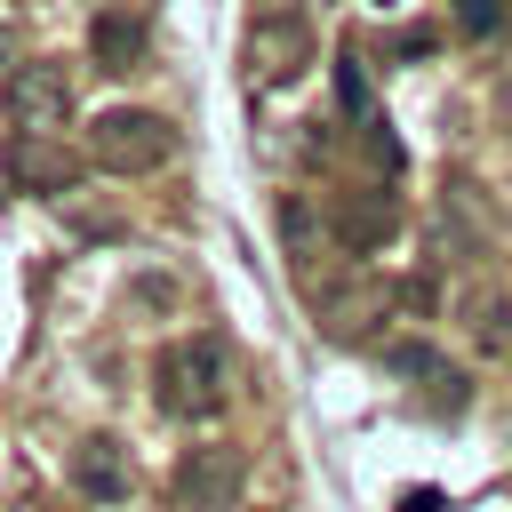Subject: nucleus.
I'll list each match as a JSON object with an SVG mask.
<instances>
[{"label": "nucleus", "mask_w": 512, "mask_h": 512, "mask_svg": "<svg viewBox=\"0 0 512 512\" xmlns=\"http://www.w3.org/2000/svg\"><path fill=\"white\" fill-rule=\"evenodd\" d=\"M240 488H248V464H240V448H184L176 456V472H168V496H176V512H224V504H240Z\"/></svg>", "instance_id": "obj_9"}, {"label": "nucleus", "mask_w": 512, "mask_h": 512, "mask_svg": "<svg viewBox=\"0 0 512 512\" xmlns=\"http://www.w3.org/2000/svg\"><path fill=\"white\" fill-rule=\"evenodd\" d=\"M456 320H464V336L480 344V360L512 352V280H472V288L456 296Z\"/></svg>", "instance_id": "obj_11"}, {"label": "nucleus", "mask_w": 512, "mask_h": 512, "mask_svg": "<svg viewBox=\"0 0 512 512\" xmlns=\"http://www.w3.org/2000/svg\"><path fill=\"white\" fill-rule=\"evenodd\" d=\"M280 248L296 256V272H312V264H320V208H312L304 192H288V200H280Z\"/></svg>", "instance_id": "obj_13"}, {"label": "nucleus", "mask_w": 512, "mask_h": 512, "mask_svg": "<svg viewBox=\"0 0 512 512\" xmlns=\"http://www.w3.org/2000/svg\"><path fill=\"white\" fill-rule=\"evenodd\" d=\"M168 152H176V128H168V112H144V104H112L88 128V168H104V176H152Z\"/></svg>", "instance_id": "obj_2"}, {"label": "nucleus", "mask_w": 512, "mask_h": 512, "mask_svg": "<svg viewBox=\"0 0 512 512\" xmlns=\"http://www.w3.org/2000/svg\"><path fill=\"white\" fill-rule=\"evenodd\" d=\"M384 376H392V384H408V400H416L424 416H464V400H472V376H464L440 344H424V336L384 344Z\"/></svg>", "instance_id": "obj_5"}, {"label": "nucleus", "mask_w": 512, "mask_h": 512, "mask_svg": "<svg viewBox=\"0 0 512 512\" xmlns=\"http://www.w3.org/2000/svg\"><path fill=\"white\" fill-rule=\"evenodd\" d=\"M0 104H8V128H24V136H56L64 120H72V72L64 64H8V88H0Z\"/></svg>", "instance_id": "obj_7"}, {"label": "nucleus", "mask_w": 512, "mask_h": 512, "mask_svg": "<svg viewBox=\"0 0 512 512\" xmlns=\"http://www.w3.org/2000/svg\"><path fill=\"white\" fill-rule=\"evenodd\" d=\"M224 376H232L224 336H176V344H160V360H152V400H160V416H176V424H208V416L224 408Z\"/></svg>", "instance_id": "obj_1"}, {"label": "nucleus", "mask_w": 512, "mask_h": 512, "mask_svg": "<svg viewBox=\"0 0 512 512\" xmlns=\"http://www.w3.org/2000/svg\"><path fill=\"white\" fill-rule=\"evenodd\" d=\"M304 64H312V16H304V8H264V16L248 24V40H240L248 88H256V96H264V88H288Z\"/></svg>", "instance_id": "obj_4"}, {"label": "nucleus", "mask_w": 512, "mask_h": 512, "mask_svg": "<svg viewBox=\"0 0 512 512\" xmlns=\"http://www.w3.org/2000/svg\"><path fill=\"white\" fill-rule=\"evenodd\" d=\"M72 488H80L88 504H128V496H136V464H128V448H120L112 432L80 440V456H72Z\"/></svg>", "instance_id": "obj_10"}, {"label": "nucleus", "mask_w": 512, "mask_h": 512, "mask_svg": "<svg viewBox=\"0 0 512 512\" xmlns=\"http://www.w3.org/2000/svg\"><path fill=\"white\" fill-rule=\"evenodd\" d=\"M0 64H16V56H8V32H0Z\"/></svg>", "instance_id": "obj_18"}, {"label": "nucleus", "mask_w": 512, "mask_h": 512, "mask_svg": "<svg viewBox=\"0 0 512 512\" xmlns=\"http://www.w3.org/2000/svg\"><path fill=\"white\" fill-rule=\"evenodd\" d=\"M336 104H344V120H352V128H360V120H376V104H368V64H360L352 48L336 56Z\"/></svg>", "instance_id": "obj_14"}, {"label": "nucleus", "mask_w": 512, "mask_h": 512, "mask_svg": "<svg viewBox=\"0 0 512 512\" xmlns=\"http://www.w3.org/2000/svg\"><path fill=\"white\" fill-rule=\"evenodd\" d=\"M400 512H440V488H408V496H400Z\"/></svg>", "instance_id": "obj_17"}, {"label": "nucleus", "mask_w": 512, "mask_h": 512, "mask_svg": "<svg viewBox=\"0 0 512 512\" xmlns=\"http://www.w3.org/2000/svg\"><path fill=\"white\" fill-rule=\"evenodd\" d=\"M392 304H400V320H432L440 280H432V272H400V280H392Z\"/></svg>", "instance_id": "obj_15"}, {"label": "nucleus", "mask_w": 512, "mask_h": 512, "mask_svg": "<svg viewBox=\"0 0 512 512\" xmlns=\"http://www.w3.org/2000/svg\"><path fill=\"white\" fill-rule=\"evenodd\" d=\"M456 16H464V32H480V40H496L512 8H504V0H456Z\"/></svg>", "instance_id": "obj_16"}, {"label": "nucleus", "mask_w": 512, "mask_h": 512, "mask_svg": "<svg viewBox=\"0 0 512 512\" xmlns=\"http://www.w3.org/2000/svg\"><path fill=\"white\" fill-rule=\"evenodd\" d=\"M504 8H512V0H504Z\"/></svg>", "instance_id": "obj_19"}, {"label": "nucleus", "mask_w": 512, "mask_h": 512, "mask_svg": "<svg viewBox=\"0 0 512 512\" xmlns=\"http://www.w3.org/2000/svg\"><path fill=\"white\" fill-rule=\"evenodd\" d=\"M312 312H320V336L328 344H376L384 336V320H400V304H392V280H376V272H344V280H312Z\"/></svg>", "instance_id": "obj_3"}, {"label": "nucleus", "mask_w": 512, "mask_h": 512, "mask_svg": "<svg viewBox=\"0 0 512 512\" xmlns=\"http://www.w3.org/2000/svg\"><path fill=\"white\" fill-rule=\"evenodd\" d=\"M400 216H408V208H400V192H392L384 176H368V184H344V192L328 200V240L360 264V256H376V248L400 232Z\"/></svg>", "instance_id": "obj_6"}, {"label": "nucleus", "mask_w": 512, "mask_h": 512, "mask_svg": "<svg viewBox=\"0 0 512 512\" xmlns=\"http://www.w3.org/2000/svg\"><path fill=\"white\" fill-rule=\"evenodd\" d=\"M0 176H8V192H32V200H64L80 176H88V152H72V144H56V136H8V152H0Z\"/></svg>", "instance_id": "obj_8"}, {"label": "nucleus", "mask_w": 512, "mask_h": 512, "mask_svg": "<svg viewBox=\"0 0 512 512\" xmlns=\"http://www.w3.org/2000/svg\"><path fill=\"white\" fill-rule=\"evenodd\" d=\"M88 56H96V72H144V56H152V32H144V16H128V8H104V16L88 24Z\"/></svg>", "instance_id": "obj_12"}]
</instances>
